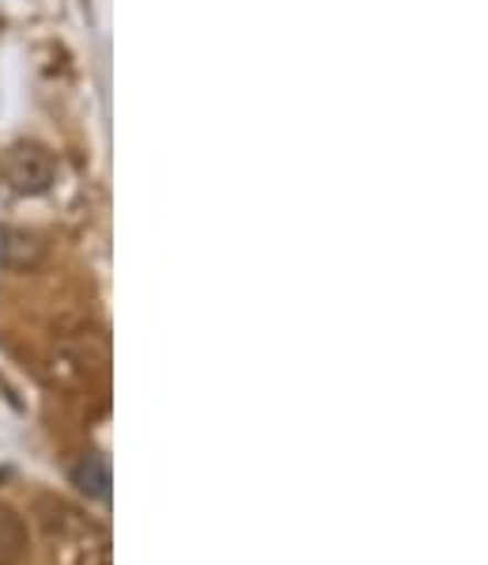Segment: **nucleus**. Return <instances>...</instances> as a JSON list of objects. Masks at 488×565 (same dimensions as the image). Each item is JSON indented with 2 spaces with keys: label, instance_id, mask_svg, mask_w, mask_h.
Listing matches in <instances>:
<instances>
[{
  "label": "nucleus",
  "instance_id": "1",
  "mask_svg": "<svg viewBox=\"0 0 488 565\" xmlns=\"http://www.w3.org/2000/svg\"><path fill=\"white\" fill-rule=\"evenodd\" d=\"M23 554H28V527L15 516V509L0 501V565H20Z\"/></svg>",
  "mask_w": 488,
  "mask_h": 565
},
{
  "label": "nucleus",
  "instance_id": "2",
  "mask_svg": "<svg viewBox=\"0 0 488 565\" xmlns=\"http://www.w3.org/2000/svg\"><path fill=\"white\" fill-rule=\"evenodd\" d=\"M76 482H80V490L91 493V498H107V490H110V467H107V459L87 456L84 467L76 471Z\"/></svg>",
  "mask_w": 488,
  "mask_h": 565
}]
</instances>
